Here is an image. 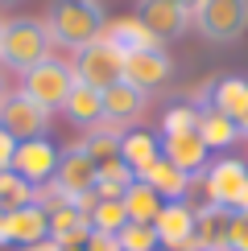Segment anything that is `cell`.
I'll return each mask as SVG.
<instances>
[{
    "label": "cell",
    "mask_w": 248,
    "mask_h": 251,
    "mask_svg": "<svg viewBox=\"0 0 248 251\" xmlns=\"http://www.w3.org/2000/svg\"><path fill=\"white\" fill-rule=\"evenodd\" d=\"M103 25H108V13L99 0H50L46 8V29L54 46H66L75 54L95 37H103Z\"/></svg>",
    "instance_id": "1"
},
{
    "label": "cell",
    "mask_w": 248,
    "mask_h": 251,
    "mask_svg": "<svg viewBox=\"0 0 248 251\" xmlns=\"http://www.w3.org/2000/svg\"><path fill=\"white\" fill-rule=\"evenodd\" d=\"M50 50H54V37H50V29H46L41 17L4 21V33H0V66L25 75V70H33V66H41L50 58Z\"/></svg>",
    "instance_id": "2"
},
{
    "label": "cell",
    "mask_w": 248,
    "mask_h": 251,
    "mask_svg": "<svg viewBox=\"0 0 248 251\" xmlns=\"http://www.w3.org/2000/svg\"><path fill=\"white\" fill-rule=\"evenodd\" d=\"M95 177H99V165L83 152V144H70V149L58 152V169H54V185L70 202L79 206L83 214L95 206Z\"/></svg>",
    "instance_id": "3"
},
{
    "label": "cell",
    "mask_w": 248,
    "mask_h": 251,
    "mask_svg": "<svg viewBox=\"0 0 248 251\" xmlns=\"http://www.w3.org/2000/svg\"><path fill=\"white\" fill-rule=\"evenodd\" d=\"M70 70H75V82H83V87L108 91L112 82L124 78V50L112 46L108 37H95L91 46H83L79 54H75Z\"/></svg>",
    "instance_id": "4"
},
{
    "label": "cell",
    "mask_w": 248,
    "mask_h": 251,
    "mask_svg": "<svg viewBox=\"0 0 248 251\" xmlns=\"http://www.w3.org/2000/svg\"><path fill=\"white\" fill-rule=\"evenodd\" d=\"M190 25L199 29L207 41L227 46V41H240L248 29V0H203L194 8Z\"/></svg>",
    "instance_id": "5"
},
{
    "label": "cell",
    "mask_w": 248,
    "mask_h": 251,
    "mask_svg": "<svg viewBox=\"0 0 248 251\" xmlns=\"http://www.w3.org/2000/svg\"><path fill=\"white\" fill-rule=\"evenodd\" d=\"M21 91H25L33 103H41L46 111H62L66 95L75 91V70H70V62L46 58L41 66H33V70L21 75Z\"/></svg>",
    "instance_id": "6"
},
{
    "label": "cell",
    "mask_w": 248,
    "mask_h": 251,
    "mask_svg": "<svg viewBox=\"0 0 248 251\" xmlns=\"http://www.w3.org/2000/svg\"><path fill=\"white\" fill-rule=\"evenodd\" d=\"M0 128L13 140H33V136H46L50 111L41 103H33L25 91H4V99H0Z\"/></svg>",
    "instance_id": "7"
},
{
    "label": "cell",
    "mask_w": 248,
    "mask_h": 251,
    "mask_svg": "<svg viewBox=\"0 0 248 251\" xmlns=\"http://www.w3.org/2000/svg\"><path fill=\"white\" fill-rule=\"evenodd\" d=\"M58 144L50 140V136H33V140H17V152H13V165L8 169L21 173L29 185H46L54 181V169H58Z\"/></svg>",
    "instance_id": "8"
},
{
    "label": "cell",
    "mask_w": 248,
    "mask_h": 251,
    "mask_svg": "<svg viewBox=\"0 0 248 251\" xmlns=\"http://www.w3.org/2000/svg\"><path fill=\"white\" fill-rule=\"evenodd\" d=\"M203 185H207V202L232 210L236 198H240L244 185H248V161H236V156H219V161H211L203 169Z\"/></svg>",
    "instance_id": "9"
},
{
    "label": "cell",
    "mask_w": 248,
    "mask_h": 251,
    "mask_svg": "<svg viewBox=\"0 0 248 251\" xmlns=\"http://www.w3.org/2000/svg\"><path fill=\"white\" fill-rule=\"evenodd\" d=\"M170 78H174V62H170V54H165L161 46L124 54V82L141 87L145 95H149V91H157V87H165Z\"/></svg>",
    "instance_id": "10"
},
{
    "label": "cell",
    "mask_w": 248,
    "mask_h": 251,
    "mask_svg": "<svg viewBox=\"0 0 248 251\" xmlns=\"http://www.w3.org/2000/svg\"><path fill=\"white\" fill-rule=\"evenodd\" d=\"M137 21L149 29L157 41H174L190 29V13L178 0H137Z\"/></svg>",
    "instance_id": "11"
},
{
    "label": "cell",
    "mask_w": 248,
    "mask_h": 251,
    "mask_svg": "<svg viewBox=\"0 0 248 251\" xmlns=\"http://www.w3.org/2000/svg\"><path fill=\"white\" fill-rule=\"evenodd\" d=\"M207 152L211 149H207V140L194 128L190 132H161V156L174 165V169H182L186 177H199L207 165H211Z\"/></svg>",
    "instance_id": "12"
},
{
    "label": "cell",
    "mask_w": 248,
    "mask_h": 251,
    "mask_svg": "<svg viewBox=\"0 0 248 251\" xmlns=\"http://www.w3.org/2000/svg\"><path fill=\"white\" fill-rule=\"evenodd\" d=\"M153 226H157V239L165 251H194V206L190 202H165Z\"/></svg>",
    "instance_id": "13"
},
{
    "label": "cell",
    "mask_w": 248,
    "mask_h": 251,
    "mask_svg": "<svg viewBox=\"0 0 248 251\" xmlns=\"http://www.w3.org/2000/svg\"><path fill=\"white\" fill-rule=\"evenodd\" d=\"M145 107H149V95L141 87H132V82H124V78L103 91V124H112V128L137 124L145 116Z\"/></svg>",
    "instance_id": "14"
},
{
    "label": "cell",
    "mask_w": 248,
    "mask_h": 251,
    "mask_svg": "<svg viewBox=\"0 0 248 251\" xmlns=\"http://www.w3.org/2000/svg\"><path fill=\"white\" fill-rule=\"evenodd\" d=\"M50 239V214L41 210L37 202L21 206V210H8L4 214V243H17V247H37Z\"/></svg>",
    "instance_id": "15"
},
{
    "label": "cell",
    "mask_w": 248,
    "mask_h": 251,
    "mask_svg": "<svg viewBox=\"0 0 248 251\" xmlns=\"http://www.w3.org/2000/svg\"><path fill=\"white\" fill-rule=\"evenodd\" d=\"M207 107H215V111H223L227 120H240V111H244V103H248V78L240 75H219V78H211L203 87V99Z\"/></svg>",
    "instance_id": "16"
},
{
    "label": "cell",
    "mask_w": 248,
    "mask_h": 251,
    "mask_svg": "<svg viewBox=\"0 0 248 251\" xmlns=\"http://www.w3.org/2000/svg\"><path fill=\"white\" fill-rule=\"evenodd\" d=\"M227 223H232L227 206H199L194 210V251H227Z\"/></svg>",
    "instance_id": "17"
},
{
    "label": "cell",
    "mask_w": 248,
    "mask_h": 251,
    "mask_svg": "<svg viewBox=\"0 0 248 251\" xmlns=\"http://www.w3.org/2000/svg\"><path fill=\"white\" fill-rule=\"evenodd\" d=\"M46 214H50V243H58V247H83L87 243L91 223L75 202L58 206V210H46Z\"/></svg>",
    "instance_id": "18"
},
{
    "label": "cell",
    "mask_w": 248,
    "mask_h": 251,
    "mask_svg": "<svg viewBox=\"0 0 248 251\" xmlns=\"http://www.w3.org/2000/svg\"><path fill=\"white\" fill-rule=\"evenodd\" d=\"M62 111H66V120L75 124V128H83V132L99 128V124H103V91H95V87H83V82H75V91L66 95Z\"/></svg>",
    "instance_id": "19"
},
{
    "label": "cell",
    "mask_w": 248,
    "mask_h": 251,
    "mask_svg": "<svg viewBox=\"0 0 248 251\" xmlns=\"http://www.w3.org/2000/svg\"><path fill=\"white\" fill-rule=\"evenodd\" d=\"M161 156V136H153V132H145V128H128L120 136V161L128 165L132 173H145L153 161Z\"/></svg>",
    "instance_id": "20"
},
{
    "label": "cell",
    "mask_w": 248,
    "mask_h": 251,
    "mask_svg": "<svg viewBox=\"0 0 248 251\" xmlns=\"http://www.w3.org/2000/svg\"><path fill=\"white\" fill-rule=\"evenodd\" d=\"M137 181H145V185H153V190H157L165 202H182L186 198V190H190V181L194 177H186L182 169H174L170 161H165V156H157V161L149 165V169H145Z\"/></svg>",
    "instance_id": "21"
},
{
    "label": "cell",
    "mask_w": 248,
    "mask_h": 251,
    "mask_svg": "<svg viewBox=\"0 0 248 251\" xmlns=\"http://www.w3.org/2000/svg\"><path fill=\"white\" fill-rule=\"evenodd\" d=\"M199 107V120H194V132L207 140V149H227V144L240 140V128H236V120H227L223 111L207 107V103H194Z\"/></svg>",
    "instance_id": "22"
},
{
    "label": "cell",
    "mask_w": 248,
    "mask_h": 251,
    "mask_svg": "<svg viewBox=\"0 0 248 251\" xmlns=\"http://www.w3.org/2000/svg\"><path fill=\"white\" fill-rule=\"evenodd\" d=\"M124 214H128V223H145V226H153L157 223V214H161V206H165V198L153 190V185H145V181H132L128 190H124Z\"/></svg>",
    "instance_id": "23"
},
{
    "label": "cell",
    "mask_w": 248,
    "mask_h": 251,
    "mask_svg": "<svg viewBox=\"0 0 248 251\" xmlns=\"http://www.w3.org/2000/svg\"><path fill=\"white\" fill-rule=\"evenodd\" d=\"M103 37H108L112 46H120L124 54H132V50H153V46H161V41L153 37V33L141 25L137 17H120V21H108V25H103Z\"/></svg>",
    "instance_id": "24"
},
{
    "label": "cell",
    "mask_w": 248,
    "mask_h": 251,
    "mask_svg": "<svg viewBox=\"0 0 248 251\" xmlns=\"http://www.w3.org/2000/svg\"><path fill=\"white\" fill-rule=\"evenodd\" d=\"M120 136H124V128H112V124H99V128H91V132H83V152L91 156L95 165H103V161H116L120 156Z\"/></svg>",
    "instance_id": "25"
},
{
    "label": "cell",
    "mask_w": 248,
    "mask_h": 251,
    "mask_svg": "<svg viewBox=\"0 0 248 251\" xmlns=\"http://www.w3.org/2000/svg\"><path fill=\"white\" fill-rule=\"evenodd\" d=\"M87 223H91V231H103V235H120L124 226H128L124 202H120V198H95V206L87 210Z\"/></svg>",
    "instance_id": "26"
},
{
    "label": "cell",
    "mask_w": 248,
    "mask_h": 251,
    "mask_svg": "<svg viewBox=\"0 0 248 251\" xmlns=\"http://www.w3.org/2000/svg\"><path fill=\"white\" fill-rule=\"evenodd\" d=\"M137 181V173L128 169V165L120 161H103L99 165V177H95V198H124V190Z\"/></svg>",
    "instance_id": "27"
},
{
    "label": "cell",
    "mask_w": 248,
    "mask_h": 251,
    "mask_svg": "<svg viewBox=\"0 0 248 251\" xmlns=\"http://www.w3.org/2000/svg\"><path fill=\"white\" fill-rule=\"evenodd\" d=\"M33 202V185L25 181L21 173L13 169H0V210H21V206H29Z\"/></svg>",
    "instance_id": "28"
},
{
    "label": "cell",
    "mask_w": 248,
    "mask_h": 251,
    "mask_svg": "<svg viewBox=\"0 0 248 251\" xmlns=\"http://www.w3.org/2000/svg\"><path fill=\"white\" fill-rule=\"evenodd\" d=\"M116 239H120V251H161L157 226H145V223H128Z\"/></svg>",
    "instance_id": "29"
},
{
    "label": "cell",
    "mask_w": 248,
    "mask_h": 251,
    "mask_svg": "<svg viewBox=\"0 0 248 251\" xmlns=\"http://www.w3.org/2000/svg\"><path fill=\"white\" fill-rule=\"evenodd\" d=\"M194 120H199V107H194V103H178V107L165 111L161 132H190V128H194Z\"/></svg>",
    "instance_id": "30"
},
{
    "label": "cell",
    "mask_w": 248,
    "mask_h": 251,
    "mask_svg": "<svg viewBox=\"0 0 248 251\" xmlns=\"http://www.w3.org/2000/svg\"><path fill=\"white\" fill-rule=\"evenodd\" d=\"M227 251H248V214L232 210V223H227Z\"/></svg>",
    "instance_id": "31"
},
{
    "label": "cell",
    "mask_w": 248,
    "mask_h": 251,
    "mask_svg": "<svg viewBox=\"0 0 248 251\" xmlns=\"http://www.w3.org/2000/svg\"><path fill=\"white\" fill-rule=\"evenodd\" d=\"M83 251H120V239L116 235H103V231H91L87 243H83Z\"/></svg>",
    "instance_id": "32"
},
{
    "label": "cell",
    "mask_w": 248,
    "mask_h": 251,
    "mask_svg": "<svg viewBox=\"0 0 248 251\" xmlns=\"http://www.w3.org/2000/svg\"><path fill=\"white\" fill-rule=\"evenodd\" d=\"M13 152H17V140L0 128V169H8V165H13Z\"/></svg>",
    "instance_id": "33"
},
{
    "label": "cell",
    "mask_w": 248,
    "mask_h": 251,
    "mask_svg": "<svg viewBox=\"0 0 248 251\" xmlns=\"http://www.w3.org/2000/svg\"><path fill=\"white\" fill-rule=\"evenodd\" d=\"M236 128H240V136L248 140V103H244V111H240V120H236Z\"/></svg>",
    "instance_id": "34"
},
{
    "label": "cell",
    "mask_w": 248,
    "mask_h": 251,
    "mask_svg": "<svg viewBox=\"0 0 248 251\" xmlns=\"http://www.w3.org/2000/svg\"><path fill=\"white\" fill-rule=\"evenodd\" d=\"M232 210H240V214H248V185H244V194L236 198V206H232Z\"/></svg>",
    "instance_id": "35"
},
{
    "label": "cell",
    "mask_w": 248,
    "mask_h": 251,
    "mask_svg": "<svg viewBox=\"0 0 248 251\" xmlns=\"http://www.w3.org/2000/svg\"><path fill=\"white\" fill-rule=\"evenodd\" d=\"M25 251H58V243H50V239H46V243H37V247H25Z\"/></svg>",
    "instance_id": "36"
},
{
    "label": "cell",
    "mask_w": 248,
    "mask_h": 251,
    "mask_svg": "<svg viewBox=\"0 0 248 251\" xmlns=\"http://www.w3.org/2000/svg\"><path fill=\"white\" fill-rule=\"evenodd\" d=\"M178 4H182V8H186V13H190V17H194V8H199V4H203V0H178Z\"/></svg>",
    "instance_id": "37"
},
{
    "label": "cell",
    "mask_w": 248,
    "mask_h": 251,
    "mask_svg": "<svg viewBox=\"0 0 248 251\" xmlns=\"http://www.w3.org/2000/svg\"><path fill=\"white\" fill-rule=\"evenodd\" d=\"M0 247H4V210H0Z\"/></svg>",
    "instance_id": "38"
},
{
    "label": "cell",
    "mask_w": 248,
    "mask_h": 251,
    "mask_svg": "<svg viewBox=\"0 0 248 251\" xmlns=\"http://www.w3.org/2000/svg\"><path fill=\"white\" fill-rule=\"evenodd\" d=\"M0 99H4V75H0Z\"/></svg>",
    "instance_id": "39"
},
{
    "label": "cell",
    "mask_w": 248,
    "mask_h": 251,
    "mask_svg": "<svg viewBox=\"0 0 248 251\" xmlns=\"http://www.w3.org/2000/svg\"><path fill=\"white\" fill-rule=\"evenodd\" d=\"M58 251H83V247H58Z\"/></svg>",
    "instance_id": "40"
},
{
    "label": "cell",
    "mask_w": 248,
    "mask_h": 251,
    "mask_svg": "<svg viewBox=\"0 0 248 251\" xmlns=\"http://www.w3.org/2000/svg\"><path fill=\"white\" fill-rule=\"evenodd\" d=\"M0 4H21V0H0Z\"/></svg>",
    "instance_id": "41"
},
{
    "label": "cell",
    "mask_w": 248,
    "mask_h": 251,
    "mask_svg": "<svg viewBox=\"0 0 248 251\" xmlns=\"http://www.w3.org/2000/svg\"><path fill=\"white\" fill-rule=\"evenodd\" d=\"M0 33H4V21H0Z\"/></svg>",
    "instance_id": "42"
},
{
    "label": "cell",
    "mask_w": 248,
    "mask_h": 251,
    "mask_svg": "<svg viewBox=\"0 0 248 251\" xmlns=\"http://www.w3.org/2000/svg\"><path fill=\"white\" fill-rule=\"evenodd\" d=\"M161 251H165V247H161Z\"/></svg>",
    "instance_id": "43"
}]
</instances>
